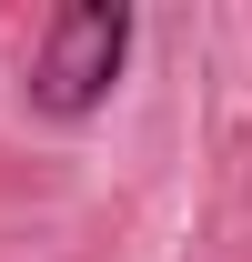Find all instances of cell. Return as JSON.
Wrapping results in <instances>:
<instances>
[{
  "instance_id": "1",
  "label": "cell",
  "mask_w": 252,
  "mask_h": 262,
  "mask_svg": "<svg viewBox=\"0 0 252 262\" xmlns=\"http://www.w3.org/2000/svg\"><path fill=\"white\" fill-rule=\"evenodd\" d=\"M131 61V10L121 0H61L51 31H40V61H31V111L51 121H91L111 81Z\"/></svg>"
}]
</instances>
